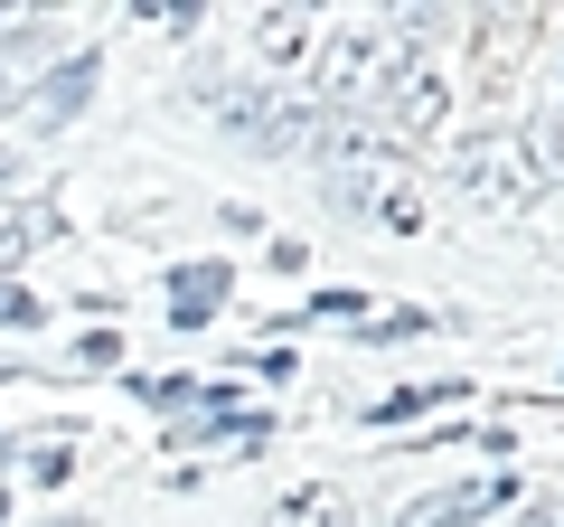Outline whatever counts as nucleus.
I'll return each mask as SVG.
<instances>
[{
	"label": "nucleus",
	"mask_w": 564,
	"mask_h": 527,
	"mask_svg": "<svg viewBox=\"0 0 564 527\" xmlns=\"http://www.w3.org/2000/svg\"><path fill=\"white\" fill-rule=\"evenodd\" d=\"M386 29H395L404 47H423V20H386ZM377 114H386V142H423V132L443 122V76L423 57H395V76L377 85Z\"/></svg>",
	"instance_id": "obj_1"
},
{
	"label": "nucleus",
	"mask_w": 564,
	"mask_h": 527,
	"mask_svg": "<svg viewBox=\"0 0 564 527\" xmlns=\"http://www.w3.org/2000/svg\"><path fill=\"white\" fill-rule=\"evenodd\" d=\"M518 161H527V151L508 142V132H470V142L452 151V180H462L470 198H489V207H518L527 189H536V180H527Z\"/></svg>",
	"instance_id": "obj_2"
},
{
	"label": "nucleus",
	"mask_w": 564,
	"mask_h": 527,
	"mask_svg": "<svg viewBox=\"0 0 564 527\" xmlns=\"http://www.w3.org/2000/svg\"><path fill=\"white\" fill-rule=\"evenodd\" d=\"M76 358H85V367H113V358H122V330H85Z\"/></svg>",
	"instance_id": "obj_11"
},
{
	"label": "nucleus",
	"mask_w": 564,
	"mask_h": 527,
	"mask_svg": "<svg viewBox=\"0 0 564 527\" xmlns=\"http://www.w3.org/2000/svg\"><path fill=\"white\" fill-rule=\"evenodd\" d=\"M263 527H348V490L339 481H302V490H282V499L263 508Z\"/></svg>",
	"instance_id": "obj_5"
},
{
	"label": "nucleus",
	"mask_w": 564,
	"mask_h": 527,
	"mask_svg": "<svg viewBox=\"0 0 564 527\" xmlns=\"http://www.w3.org/2000/svg\"><path fill=\"white\" fill-rule=\"evenodd\" d=\"M0 518H10V490H0Z\"/></svg>",
	"instance_id": "obj_13"
},
{
	"label": "nucleus",
	"mask_w": 564,
	"mask_h": 527,
	"mask_svg": "<svg viewBox=\"0 0 564 527\" xmlns=\"http://www.w3.org/2000/svg\"><path fill=\"white\" fill-rule=\"evenodd\" d=\"M39 321H47L39 292H29V283H0V330H39Z\"/></svg>",
	"instance_id": "obj_8"
},
{
	"label": "nucleus",
	"mask_w": 564,
	"mask_h": 527,
	"mask_svg": "<svg viewBox=\"0 0 564 527\" xmlns=\"http://www.w3.org/2000/svg\"><path fill=\"white\" fill-rule=\"evenodd\" d=\"M518 527H564V508H527V518Z\"/></svg>",
	"instance_id": "obj_12"
},
{
	"label": "nucleus",
	"mask_w": 564,
	"mask_h": 527,
	"mask_svg": "<svg viewBox=\"0 0 564 527\" xmlns=\"http://www.w3.org/2000/svg\"><path fill=\"white\" fill-rule=\"evenodd\" d=\"M489 499H499V490H433V499H414L395 527H480Z\"/></svg>",
	"instance_id": "obj_6"
},
{
	"label": "nucleus",
	"mask_w": 564,
	"mask_h": 527,
	"mask_svg": "<svg viewBox=\"0 0 564 527\" xmlns=\"http://www.w3.org/2000/svg\"><path fill=\"white\" fill-rule=\"evenodd\" d=\"M20 462H29V481H39V490H57L66 471H76V462H66V443H39V452L20 443Z\"/></svg>",
	"instance_id": "obj_9"
},
{
	"label": "nucleus",
	"mask_w": 564,
	"mask_h": 527,
	"mask_svg": "<svg viewBox=\"0 0 564 527\" xmlns=\"http://www.w3.org/2000/svg\"><path fill=\"white\" fill-rule=\"evenodd\" d=\"M358 311H377V302H367V292H311L302 321H358Z\"/></svg>",
	"instance_id": "obj_10"
},
{
	"label": "nucleus",
	"mask_w": 564,
	"mask_h": 527,
	"mask_svg": "<svg viewBox=\"0 0 564 527\" xmlns=\"http://www.w3.org/2000/svg\"><path fill=\"white\" fill-rule=\"evenodd\" d=\"M95 76H104V57H95V47H66V57L47 66L39 85H29V122H39V132H57V122H76L85 104H95Z\"/></svg>",
	"instance_id": "obj_3"
},
{
	"label": "nucleus",
	"mask_w": 564,
	"mask_h": 527,
	"mask_svg": "<svg viewBox=\"0 0 564 527\" xmlns=\"http://www.w3.org/2000/svg\"><path fill=\"white\" fill-rule=\"evenodd\" d=\"M226 292H236V273H226L217 255H198V264H180V273H170V321L180 330H198V321H217V302Z\"/></svg>",
	"instance_id": "obj_4"
},
{
	"label": "nucleus",
	"mask_w": 564,
	"mask_h": 527,
	"mask_svg": "<svg viewBox=\"0 0 564 527\" xmlns=\"http://www.w3.org/2000/svg\"><path fill=\"white\" fill-rule=\"evenodd\" d=\"M527 39H536V29H527V20H499V39H489V29H480V76H489V95H508V76H518Z\"/></svg>",
	"instance_id": "obj_7"
}]
</instances>
